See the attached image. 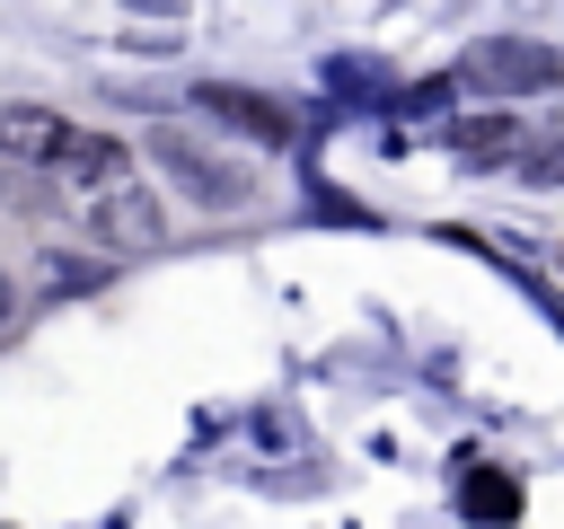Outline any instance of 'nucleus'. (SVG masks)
Segmentation results:
<instances>
[{
  "mask_svg": "<svg viewBox=\"0 0 564 529\" xmlns=\"http://www.w3.org/2000/svg\"><path fill=\"white\" fill-rule=\"evenodd\" d=\"M79 132H88V123H70L62 106H35V97L0 106V176H9V185L53 194V176H62V168H70V150H79Z\"/></svg>",
  "mask_w": 564,
  "mask_h": 529,
  "instance_id": "1",
  "label": "nucleus"
},
{
  "mask_svg": "<svg viewBox=\"0 0 564 529\" xmlns=\"http://www.w3.org/2000/svg\"><path fill=\"white\" fill-rule=\"evenodd\" d=\"M159 159L185 176V185H203V194H229V203H256V176L247 168H229L220 150H194L185 132H159Z\"/></svg>",
  "mask_w": 564,
  "mask_h": 529,
  "instance_id": "2",
  "label": "nucleus"
},
{
  "mask_svg": "<svg viewBox=\"0 0 564 529\" xmlns=\"http://www.w3.org/2000/svg\"><path fill=\"white\" fill-rule=\"evenodd\" d=\"M203 106H212V115H229V123H247L256 141H291V115H282V106H264V97H247V88H212Z\"/></svg>",
  "mask_w": 564,
  "mask_h": 529,
  "instance_id": "3",
  "label": "nucleus"
}]
</instances>
